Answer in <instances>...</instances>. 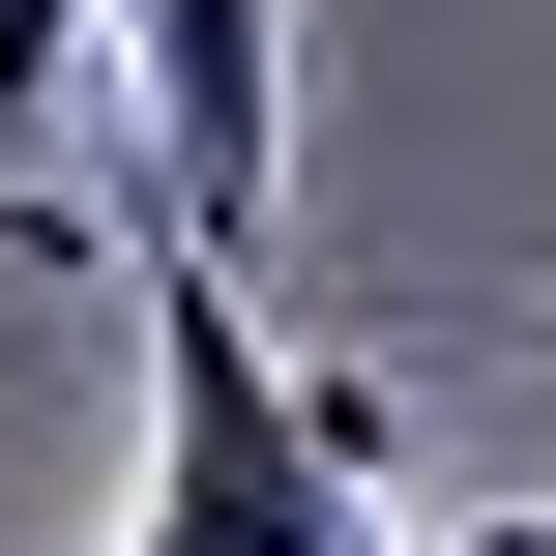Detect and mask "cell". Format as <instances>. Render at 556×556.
<instances>
[{
	"label": "cell",
	"instance_id": "1",
	"mask_svg": "<svg viewBox=\"0 0 556 556\" xmlns=\"http://www.w3.org/2000/svg\"><path fill=\"white\" fill-rule=\"evenodd\" d=\"M117 293H147V556H381L352 498V440H323V381L264 352V293H235V235H117Z\"/></svg>",
	"mask_w": 556,
	"mask_h": 556
},
{
	"label": "cell",
	"instance_id": "2",
	"mask_svg": "<svg viewBox=\"0 0 556 556\" xmlns=\"http://www.w3.org/2000/svg\"><path fill=\"white\" fill-rule=\"evenodd\" d=\"M117 59H147V205L264 264V176H293V59H264V0H117Z\"/></svg>",
	"mask_w": 556,
	"mask_h": 556
},
{
	"label": "cell",
	"instance_id": "3",
	"mask_svg": "<svg viewBox=\"0 0 556 556\" xmlns=\"http://www.w3.org/2000/svg\"><path fill=\"white\" fill-rule=\"evenodd\" d=\"M469 556H556V528H469Z\"/></svg>",
	"mask_w": 556,
	"mask_h": 556
}]
</instances>
